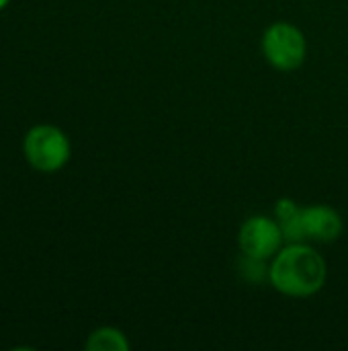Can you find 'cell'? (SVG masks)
I'll return each instance as SVG.
<instances>
[{"label": "cell", "mask_w": 348, "mask_h": 351, "mask_svg": "<svg viewBox=\"0 0 348 351\" xmlns=\"http://www.w3.org/2000/svg\"><path fill=\"white\" fill-rule=\"evenodd\" d=\"M302 226H304L306 241L324 243V245L334 243L345 230V222L340 214L330 206L302 208Z\"/></svg>", "instance_id": "5"}, {"label": "cell", "mask_w": 348, "mask_h": 351, "mask_svg": "<svg viewBox=\"0 0 348 351\" xmlns=\"http://www.w3.org/2000/svg\"><path fill=\"white\" fill-rule=\"evenodd\" d=\"M8 2H10V0H0V10H4V8L8 6Z\"/></svg>", "instance_id": "7"}, {"label": "cell", "mask_w": 348, "mask_h": 351, "mask_svg": "<svg viewBox=\"0 0 348 351\" xmlns=\"http://www.w3.org/2000/svg\"><path fill=\"white\" fill-rule=\"evenodd\" d=\"M84 348L86 351H127L129 341L123 335V331L115 327H101L88 335Z\"/></svg>", "instance_id": "6"}, {"label": "cell", "mask_w": 348, "mask_h": 351, "mask_svg": "<svg viewBox=\"0 0 348 351\" xmlns=\"http://www.w3.org/2000/svg\"><path fill=\"white\" fill-rule=\"evenodd\" d=\"M25 160L39 173L51 175L64 169L72 154L70 138L64 130L51 123L33 125L23 138Z\"/></svg>", "instance_id": "2"}, {"label": "cell", "mask_w": 348, "mask_h": 351, "mask_svg": "<svg viewBox=\"0 0 348 351\" xmlns=\"http://www.w3.org/2000/svg\"><path fill=\"white\" fill-rule=\"evenodd\" d=\"M263 53L267 62L279 72H293L302 68L308 53L306 35L291 23H273L263 35Z\"/></svg>", "instance_id": "3"}, {"label": "cell", "mask_w": 348, "mask_h": 351, "mask_svg": "<svg viewBox=\"0 0 348 351\" xmlns=\"http://www.w3.org/2000/svg\"><path fill=\"white\" fill-rule=\"evenodd\" d=\"M328 278L324 257L306 243H287L269 267L273 288L291 298H310L318 294Z\"/></svg>", "instance_id": "1"}, {"label": "cell", "mask_w": 348, "mask_h": 351, "mask_svg": "<svg viewBox=\"0 0 348 351\" xmlns=\"http://www.w3.org/2000/svg\"><path fill=\"white\" fill-rule=\"evenodd\" d=\"M283 230L277 220L265 218V216H252L248 218L238 234V245L244 257L267 261L273 259L283 249Z\"/></svg>", "instance_id": "4"}]
</instances>
